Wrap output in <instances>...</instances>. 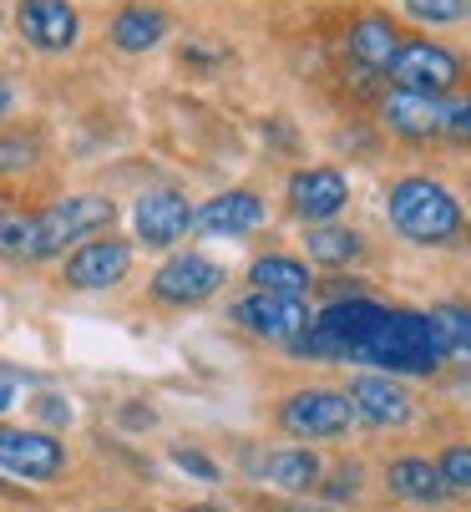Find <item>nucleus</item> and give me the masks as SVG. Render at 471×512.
Returning a JSON list of instances; mask_svg holds the SVG:
<instances>
[{
	"label": "nucleus",
	"instance_id": "1",
	"mask_svg": "<svg viewBox=\"0 0 471 512\" xmlns=\"http://www.w3.org/2000/svg\"><path fill=\"white\" fill-rule=\"evenodd\" d=\"M309 360H360L385 376H436L451 355L441 325L421 310L380 305V300H340L320 305L309 330L289 345Z\"/></svg>",
	"mask_w": 471,
	"mask_h": 512
},
{
	"label": "nucleus",
	"instance_id": "2",
	"mask_svg": "<svg viewBox=\"0 0 471 512\" xmlns=\"http://www.w3.org/2000/svg\"><path fill=\"white\" fill-rule=\"evenodd\" d=\"M385 218L401 239L421 244V249H451V244H466V213H461V198L426 178V173H406L390 183L385 193Z\"/></svg>",
	"mask_w": 471,
	"mask_h": 512
},
{
	"label": "nucleus",
	"instance_id": "3",
	"mask_svg": "<svg viewBox=\"0 0 471 512\" xmlns=\"http://www.w3.org/2000/svg\"><path fill=\"white\" fill-rule=\"evenodd\" d=\"M117 224V203L102 193H66L51 208L36 213V259L66 254L76 244H87Z\"/></svg>",
	"mask_w": 471,
	"mask_h": 512
},
{
	"label": "nucleus",
	"instance_id": "4",
	"mask_svg": "<svg viewBox=\"0 0 471 512\" xmlns=\"http://www.w3.org/2000/svg\"><path fill=\"white\" fill-rule=\"evenodd\" d=\"M385 77L396 82L401 92L446 97L451 87H461V77H466V61H461L451 46L431 41V36H406V41L396 46V56L385 61Z\"/></svg>",
	"mask_w": 471,
	"mask_h": 512
},
{
	"label": "nucleus",
	"instance_id": "5",
	"mask_svg": "<svg viewBox=\"0 0 471 512\" xmlns=\"http://www.w3.org/2000/svg\"><path fill=\"white\" fill-rule=\"evenodd\" d=\"M355 421L345 391L335 386H299L279 401V426L299 442H330V436H345Z\"/></svg>",
	"mask_w": 471,
	"mask_h": 512
},
{
	"label": "nucleus",
	"instance_id": "6",
	"mask_svg": "<svg viewBox=\"0 0 471 512\" xmlns=\"http://www.w3.org/2000/svg\"><path fill=\"white\" fill-rule=\"evenodd\" d=\"M127 274H132V239H112V234H97L87 244H76L61 264V284L76 289V295L117 289Z\"/></svg>",
	"mask_w": 471,
	"mask_h": 512
},
{
	"label": "nucleus",
	"instance_id": "7",
	"mask_svg": "<svg viewBox=\"0 0 471 512\" xmlns=\"http://www.w3.org/2000/svg\"><path fill=\"white\" fill-rule=\"evenodd\" d=\"M223 264L218 259H208V254H193V249H183V254H173V259H163L157 264V274H152V284H147V295L157 300V305H203V300H213L218 289H223Z\"/></svg>",
	"mask_w": 471,
	"mask_h": 512
},
{
	"label": "nucleus",
	"instance_id": "8",
	"mask_svg": "<svg viewBox=\"0 0 471 512\" xmlns=\"http://www.w3.org/2000/svg\"><path fill=\"white\" fill-rule=\"evenodd\" d=\"M228 320L249 335H259V340H269V345H294L309 330L314 310L294 295H264V289H254V295L228 305Z\"/></svg>",
	"mask_w": 471,
	"mask_h": 512
},
{
	"label": "nucleus",
	"instance_id": "9",
	"mask_svg": "<svg viewBox=\"0 0 471 512\" xmlns=\"http://www.w3.org/2000/svg\"><path fill=\"white\" fill-rule=\"evenodd\" d=\"M284 198H289V213L299 224H335L350 203V178L330 163H314V168H294L289 183H284Z\"/></svg>",
	"mask_w": 471,
	"mask_h": 512
},
{
	"label": "nucleus",
	"instance_id": "10",
	"mask_svg": "<svg viewBox=\"0 0 471 512\" xmlns=\"http://www.w3.org/2000/svg\"><path fill=\"white\" fill-rule=\"evenodd\" d=\"M345 401H350L355 421H365V426H375V431H401V426H411V416H416L411 391H406L396 376H385V371H360V376H350Z\"/></svg>",
	"mask_w": 471,
	"mask_h": 512
},
{
	"label": "nucleus",
	"instance_id": "11",
	"mask_svg": "<svg viewBox=\"0 0 471 512\" xmlns=\"http://www.w3.org/2000/svg\"><path fill=\"white\" fill-rule=\"evenodd\" d=\"M16 31L31 51L66 56V51H76V41H82V11H76L71 0H21Z\"/></svg>",
	"mask_w": 471,
	"mask_h": 512
},
{
	"label": "nucleus",
	"instance_id": "12",
	"mask_svg": "<svg viewBox=\"0 0 471 512\" xmlns=\"http://www.w3.org/2000/svg\"><path fill=\"white\" fill-rule=\"evenodd\" d=\"M193 229V203L178 188H147L132 203V234L147 249H173L178 239H188Z\"/></svg>",
	"mask_w": 471,
	"mask_h": 512
},
{
	"label": "nucleus",
	"instance_id": "13",
	"mask_svg": "<svg viewBox=\"0 0 471 512\" xmlns=\"http://www.w3.org/2000/svg\"><path fill=\"white\" fill-rule=\"evenodd\" d=\"M0 467L21 482H56L66 472V447L56 442V431L0 426Z\"/></svg>",
	"mask_w": 471,
	"mask_h": 512
},
{
	"label": "nucleus",
	"instance_id": "14",
	"mask_svg": "<svg viewBox=\"0 0 471 512\" xmlns=\"http://www.w3.org/2000/svg\"><path fill=\"white\" fill-rule=\"evenodd\" d=\"M264 198L254 188H228V193H213L203 208H193V229L213 234V239H239V234H254L264 229Z\"/></svg>",
	"mask_w": 471,
	"mask_h": 512
},
{
	"label": "nucleus",
	"instance_id": "15",
	"mask_svg": "<svg viewBox=\"0 0 471 512\" xmlns=\"http://www.w3.org/2000/svg\"><path fill=\"white\" fill-rule=\"evenodd\" d=\"M446 117H451V102L446 97H426V92H385L380 97V122L396 132V137H411V142H426V137H446Z\"/></svg>",
	"mask_w": 471,
	"mask_h": 512
},
{
	"label": "nucleus",
	"instance_id": "16",
	"mask_svg": "<svg viewBox=\"0 0 471 512\" xmlns=\"http://www.w3.org/2000/svg\"><path fill=\"white\" fill-rule=\"evenodd\" d=\"M173 21L163 6H147V0H127V6H117V16L107 21V41L122 51V56H147L168 41Z\"/></svg>",
	"mask_w": 471,
	"mask_h": 512
},
{
	"label": "nucleus",
	"instance_id": "17",
	"mask_svg": "<svg viewBox=\"0 0 471 512\" xmlns=\"http://www.w3.org/2000/svg\"><path fill=\"white\" fill-rule=\"evenodd\" d=\"M320 472H325V462L314 457L309 447H274V452H264V462H259V477H264L269 487L289 492V497H309L314 487H320Z\"/></svg>",
	"mask_w": 471,
	"mask_h": 512
},
{
	"label": "nucleus",
	"instance_id": "18",
	"mask_svg": "<svg viewBox=\"0 0 471 512\" xmlns=\"http://www.w3.org/2000/svg\"><path fill=\"white\" fill-rule=\"evenodd\" d=\"M385 492L390 497H401V502H411V507H441L451 492L441 487V472H436V462H426V457H396L385 467Z\"/></svg>",
	"mask_w": 471,
	"mask_h": 512
},
{
	"label": "nucleus",
	"instance_id": "19",
	"mask_svg": "<svg viewBox=\"0 0 471 512\" xmlns=\"http://www.w3.org/2000/svg\"><path fill=\"white\" fill-rule=\"evenodd\" d=\"M401 41H406V36H401V26L390 21V16H380V11L360 16V21L350 26V36H345L350 56H355L365 71H385V61L396 56V46H401Z\"/></svg>",
	"mask_w": 471,
	"mask_h": 512
},
{
	"label": "nucleus",
	"instance_id": "20",
	"mask_svg": "<svg viewBox=\"0 0 471 512\" xmlns=\"http://www.w3.org/2000/svg\"><path fill=\"white\" fill-rule=\"evenodd\" d=\"M249 284L264 289V295H294V300H304L309 284H314V274H309V264L294 259V254H259V259L249 264Z\"/></svg>",
	"mask_w": 471,
	"mask_h": 512
},
{
	"label": "nucleus",
	"instance_id": "21",
	"mask_svg": "<svg viewBox=\"0 0 471 512\" xmlns=\"http://www.w3.org/2000/svg\"><path fill=\"white\" fill-rule=\"evenodd\" d=\"M365 254V239L345 224H309L304 229V259L309 264H325V269H345Z\"/></svg>",
	"mask_w": 471,
	"mask_h": 512
},
{
	"label": "nucleus",
	"instance_id": "22",
	"mask_svg": "<svg viewBox=\"0 0 471 512\" xmlns=\"http://www.w3.org/2000/svg\"><path fill=\"white\" fill-rule=\"evenodd\" d=\"M0 259H36V213L0 208Z\"/></svg>",
	"mask_w": 471,
	"mask_h": 512
},
{
	"label": "nucleus",
	"instance_id": "23",
	"mask_svg": "<svg viewBox=\"0 0 471 512\" xmlns=\"http://www.w3.org/2000/svg\"><path fill=\"white\" fill-rule=\"evenodd\" d=\"M41 158V142L21 127H6L0 132V178H16V173H31Z\"/></svg>",
	"mask_w": 471,
	"mask_h": 512
},
{
	"label": "nucleus",
	"instance_id": "24",
	"mask_svg": "<svg viewBox=\"0 0 471 512\" xmlns=\"http://www.w3.org/2000/svg\"><path fill=\"white\" fill-rule=\"evenodd\" d=\"M325 497V507H345V502H360V492H365V467L360 462H345V467H335V472H320V487H314Z\"/></svg>",
	"mask_w": 471,
	"mask_h": 512
},
{
	"label": "nucleus",
	"instance_id": "25",
	"mask_svg": "<svg viewBox=\"0 0 471 512\" xmlns=\"http://www.w3.org/2000/svg\"><path fill=\"white\" fill-rule=\"evenodd\" d=\"M436 472L451 497H471V442H446L436 457Z\"/></svg>",
	"mask_w": 471,
	"mask_h": 512
},
{
	"label": "nucleus",
	"instance_id": "26",
	"mask_svg": "<svg viewBox=\"0 0 471 512\" xmlns=\"http://www.w3.org/2000/svg\"><path fill=\"white\" fill-rule=\"evenodd\" d=\"M401 11L421 26H461L471 16V0H401Z\"/></svg>",
	"mask_w": 471,
	"mask_h": 512
},
{
	"label": "nucleus",
	"instance_id": "27",
	"mask_svg": "<svg viewBox=\"0 0 471 512\" xmlns=\"http://www.w3.org/2000/svg\"><path fill=\"white\" fill-rule=\"evenodd\" d=\"M431 320L441 325L451 350H471V305H436Z\"/></svg>",
	"mask_w": 471,
	"mask_h": 512
},
{
	"label": "nucleus",
	"instance_id": "28",
	"mask_svg": "<svg viewBox=\"0 0 471 512\" xmlns=\"http://www.w3.org/2000/svg\"><path fill=\"white\" fill-rule=\"evenodd\" d=\"M173 467L188 472V477H198V482H218V477H223L218 462H213L208 452H198V447H173Z\"/></svg>",
	"mask_w": 471,
	"mask_h": 512
},
{
	"label": "nucleus",
	"instance_id": "29",
	"mask_svg": "<svg viewBox=\"0 0 471 512\" xmlns=\"http://www.w3.org/2000/svg\"><path fill=\"white\" fill-rule=\"evenodd\" d=\"M36 416H41L51 431H66V426H71V406H66V396H36Z\"/></svg>",
	"mask_w": 471,
	"mask_h": 512
},
{
	"label": "nucleus",
	"instance_id": "30",
	"mask_svg": "<svg viewBox=\"0 0 471 512\" xmlns=\"http://www.w3.org/2000/svg\"><path fill=\"white\" fill-rule=\"evenodd\" d=\"M446 137H456V142H466V148H471V97L451 102V117H446Z\"/></svg>",
	"mask_w": 471,
	"mask_h": 512
},
{
	"label": "nucleus",
	"instance_id": "31",
	"mask_svg": "<svg viewBox=\"0 0 471 512\" xmlns=\"http://www.w3.org/2000/svg\"><path fill=\"white\" fill-rule=\"evenodd\" d=\"M127 431H147V426H157V411L152 406H122V416H117Z\"/></svg>",
	"mask_w": 471,
	"mask_h": 512
},
{
	"label": "nucleus",
	"instance_id": "32",
	"mask_svg": "<svg viewBox=\"0 0 471 512\" xmlns=\"http://www.w3.org/2000/svg\"><path fill=\"white\" fill-rule=\"evenodd\" d=\"M16 381H21V371H6V365H0V416L16 406Z\"/></svg>",
	"mask_w": 471,
	"mask_h": 512
},
{
	"label": "nucleus",
	"instance_id": "33",
	"mask_svg": "<svg viewBox=\"0 0 471 512\" xmlns=\"http://www.w3.org/2000/svg\"><path fill=\"white\" fill-rule=\"evenodd\" d=\"M11 107H16V92H11V82H6V77H0V122L11 117Z\"/></svg>",
	"mask_w": 471,
	"mask_h": 512
},
{
	"label": "nucleus",
	"instance_id": "34",
	"mask_svg": "<svg viewBox=\"0 0 471 512\" xmlns=\"http://www.w3.org/2000/svg\"><path fill=\"white\" fill-rule=\"evenodd\" d=\"M284 512H335V507H325V502H304V497H299V502H289Z\"/></svg>",
	"mask_w": 471,
	"mask_h": 512
},
{
	"label": "nucleus",
	"instance_id": "35",
	"mask_svg": "<svg viewBox=\"0 0 471 512\" xmlns=\"http://www.w3.org/2000/svg\"><path fill=\"white\" fill-rule=\"evenodd\" d=\"M183 512H223V507H213V502H193V507H183Z\"/></svg>",
	"mask_w": 471,
	"mask_h": 512
},
{
	"label": "nucleus",
	"instance_id": "36",
	"mask_svg": "<svg viewBox=\"0 0 471 512\" xmlns=\"http://www.w3.org/2000/svg\"><path fill=\"white\" fill-rule=\"evenodd\" d=\"M102 512H122V507H102Z\"/></svg>",
	"mask_w": 471,
	"mask_h": 512
},
{
	"label": "nucleus",
	"instance_id": "37",
	"mask_svg": "<svg viewBox=\"0 0 471 512\" xmlns=\"http://www.w3.org/2000/svg\"><path fill=\"white\" fill-rule=\"evenodd\" d=\"M0 492H6V482H0Z\"/></svg>",
	"mask_w": 471,
	"mask_h": 512
}]
</instances>
